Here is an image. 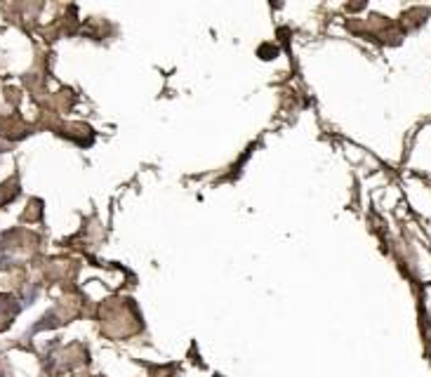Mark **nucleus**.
Returning <instances> with one entry per match:
<instances>
[{
    "label": "nucleus",
    "instance_id": "f257e3e1",
    "mask_svg": "<svg viewBox=\"0 0 431 377\" xmlns=\"http://www.w3.org/2000/svg\"><path fill=\"white\" fill-rule=\"evenodd\" d=\"M12 316H14V312H10V309H7V304H0V330H3L7 323H10Z\"/></svg>",
    "mask_w": 431,
    "mask_h": 377
}]
</instances>
